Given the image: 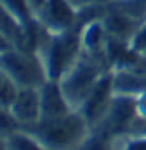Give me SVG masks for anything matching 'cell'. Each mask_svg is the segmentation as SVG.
<instances>
[{
	"mask_svg": "<svg viewBox=\"0 0 146 150\" xmlns=\"http://www.w3.org/2000/svg\"><path fill=\"white\" fill-rule=\"evenodd\" d=\"M113 91H115L113 72H104L102 78L98 80L92 91L89 93L87 100L83 102V106L80 108V113L85 117L91 128H96L104 120L111 102H113Z\"/></svg>",
	"mask_w": 146,
	"mask_h": 150,
	"instance_id": "5b68a950",
	"label": "cell"
},
{
	"mask_svg": "<svg viewBox=\"0 0 146 150\" xmlns=\"http://www.w3.org/2000/svg\"><path fill=\"white\" fill-rule=\"evenodd\" d=\"M76 9H87V8H96V6H106L113 0H68Z\"/></svg>",
	"mask_w": 146,
	"mask_h": 150,
	"instance_id": "e0dca14e",
	"label": "cell"
},
{
	"mask_svg": "<svg viewBox=\"0 0 146 150\" xmlns=\"http://www.w3.org/2000/svg\"><path fill=\"white\" fill-rule=\"evenodd\" d=\"M0 150H9L8 137H4V135H0Z\"/></svg>",
	"mask_w": 146,
	"mask_h": 150,
	"instance_id": "44dd1931",
	"label": "cell"
},
{
	"mask_svg": "<svg viewBox=\"0 0 146 150\" xmlns=\"http://www.w3.org/2000/svg\"><path fill=\"white\" fill-rule=\"evenodd\" d=\"M137 111L141 117L146 119V93L141 95V96H137Z\"/></svg>",
	"mask_w": 146,
	"mask_h": 150,
	"instance_id": "d6986e66",
	"label": "cell"
},
{
	"mask_svg": "<svg viewBox=\"0 0 146 150\" xmlns=\"http://www.w3.org/2000/svg\"><path fill=\"white\" fill-rule=\"evenodd\" d=\"M80 150H109L107 137H106V135H102V134L89 135V139L83 143V146H81Z\"/></svg>",
	"mask_w": 146,
	"mask_h": 150,
	"instance_id": "2e32d148",
	"label": "cell"
},
{
	"mask_svg": "<svg viewBox=\"0 0 146 150\" xmlns=\"http://www.w3.org/2000/svg\"><path fill=\"white\" fill-rule=\"evenodd\" d=\"M19 128H20V124H19V120L15 119V115L11 113V109L0 106V135L9 137Z\"/></svg>",
	"mask_w": 146,
	"mask_h": 150,
	"instance_id": "5bb4252c",
	"label": "cell"
},
{
	"mask_svg": "<svg viewBox=\"0 0 146 150\" xmlns=\"http://www.w3.org/2000/svg\"><path fill=\"white\" fill-rule=\"evenodd\" d=\"M139 115L137 111V96L118 95L113 96V102L107 109L106 117L98 126H104L102 135H116L131 124V120Z\"/></svg>",
	"mask_w": 146,
	"mask_h": 150,
	"instance_id": "52a82bcc",
	"label": "cell"
},
{
	"mask_svg": "<svg viewBox=\"0 0 146 150\" xmlns=\"http://www.w3.org/2000/svg\"><path fill=\"white\" fill-rule=\"evenodd\" d=\"M9 48H13V43H11L9 39L6 37L2 32H0V56H2L4 52H8Z\"/></svg>",
	"mask_w": 146,
	"mask_h": 150,
	"instance_id": "ac0fdd59",
	"label": "cell"
},
{
	"mask_svg": "<svg viewBox=\"0 0 146 150\" xmlns=\"http://www.w3.org/2000/svg\"><path fill=\"white\" fill-rule=\"evenodd\" d=\"M37 54L43 57L48 80H61L63 74L83 54V48H81V24L61 33H50L46 30Z\"/></svg>",
	"mask_w": 146,
	"mask_h": 150,
	"instance_id": "7a4b0ae2",
	"label": "cell"
},
{
	"mask_svg": "<svg viewBox=\"0 0 146 150\" xmlns=\"http://www.w3.org/2000/svg\"><path fill=\"white\" fill-rule=\"evenodd\" d=\"M11 113L19 120L20 128L30 126L41 119V93L39 87H19L13 102H11Z\"/></svg>",
	"mask_w": 146,
	"mask_h": 150,
	"instance_id": "9c48e42d",
	"label": "cell"
},
{
	"mask_svg": "<svg viewBox=\"0 0 146 150\" xmlns=\"http://www.w3.org/2000/svg\"><path fill=\"white\" fill-rule=\"evenodd\" d=\"M130 48L139 56H146V21L135 30L130 39Z\"/></svg>",
	"mask_w": 146,
	"mask_h": 150,
	"instance_id": "9a60e30c",
	"label": "cell"
},
{
	"mask_svg": "<svg viewBox=\"0 0 146 150\" xmlns=\"http://www.w3.org/2000/svg\"><path fill=\"white\" fill-rule=\"evenodd\" d=\"M0 4H2L20 24H28L30 21L35 19V11H33L30 0H0Z\"/></svg>",
	"mask_w": 146,
	"mask_h": 150,
	"instance_id": "7c38bea8",
	"label": "cell"
},
{
	"mask_svg": "<svg viewBox=\"0 0 146 150\" xmlns=\"http://www.w3.org/2000/svg\"><path fill=\"white\" fill-rule=\"evenodd\" d=\"M44 2L46 0H30V4H32V8H33V11H35V15L39 13V9L44 6Z\"/></svg>",
	"mask_w": 146,
	"mask_h": 150,
	"instance_id": "ffe728a7",
	"label": "cell"
},
{
	"mask_svg": "<svg viewBox=\"0 0 146 150\" xmlns=\"http://www.w3.org/2000/svg\"><path fill=\"white\" fill-rule=\"evenodd\" d=\"M35 17L50 33H61L80 24L78 9L68 0H46Z\"/></svg>",
	"mask_w": 146,
	"mask_h": 150,
	"instance_id": "8992f818",
	"label": "cell"
},
{
	"mask_svg": "<svg viewBox=\"0 0 146 150\" xmlns=\"http://www.w3.org/2000/svg\"><path fill=\"white\" fill-rule=\"evenodd\" d=\"M9 150H48L35 135H32L28 130L19 128L8 137Z\"/></svg>",
	"mask_w": 146,
	"mask_h": 150,
	"instance_id": "8fae6325",
	"label": "cell"
},
{
	"mask_svg": "<svg viewBox=\"0 0 146 150\" xmlns=\"http://www.w3.org/2000/svg\"><path fill=\"white\" fill-rule=\"evenodd\" d=\"M17 91H19L17 83L2 71V74H0V106L9 108L15 98V95H17Z\"/></svg>",
	"mask_w": 146,
	"mask_h": 150,
	"instance_id": "4fadbf2b",
	"label": "cell"
},
{
	"mask_svg": "<svg viewBox=\"0 0 146 150\" xmlns=\"http://www.w3.org/2000/svg\"><path fill=\"white\" fill-rule=\"evenodd\" d=\"M0 69L17 83V87H41L46 80V67L37 52L9 48L0 56Z\"/></svg>",
	"mask_w": 146,
	"mask_h": 150,
	"instance_id": "277c9868",
	"label": "cell"
},
{
	"mask_svg": "<svg viewBox=\"0 0 146 150\" xmlns=\"http://www.w3.org/2000/svg\"><path fill=\"white\" fill-rule=\"evenodd\" d=\"M106 45L107 32L102 19H92L81 24V48H83V52L100 59L102 54L106 57Z\"/></svg>",
	"mask_w": 146,
	"mask_h": 150,
	"instance_id": "30bf717a",
	"label": "cell"
},
{
	"mask_svg": "<svg viewBox=\"0 0 146 150\" xmlns=\"http://www.w3.org/2000/svg\"><path fill=\"white\" fill-rule=\"evenodd\" d=\"M102 74L104 69L100 65V59L89 54H81L78 61L61 76V89L74 111H80V108L83 106V102L87 100L96 82L102 78Z\"/></svg>",
	"mask_w": 146,
	"mask_h": 150,
	"instance_id": "3957f363",
	"label": "cell"
},
{
	"mask_svg": "<svg viewBox=\"0 0 146 150\" xmlns=\"http://www.w3.org/2000/svg\"><path fill=\"white\" fill-rule=\"evenodd\" d=\"M22 128L35 135L48 150H80L91 135V126L80 111L52 120H37Z\"/></svg>",
	"mask_w": 146,
	"mask_h": 150,
	"instance_id": "6da1fadb",
	"label": "cell"
},
{
	"mask_svg": "<svg viewBox=\"0 0 146 150\" xmlns=\"http://www.w3.org/2000/svg\"><path fill=\"white\" fill-rule=\"evenodd\" d=\"M39 93H41V119L39 120L59 119L74 111L67 100L65 93H63L59 80H46L39 87Z\"/></svg>",
	"mask_w": 146,
	"mask_h": 150,
	"instance_id": "ba28073f",
	"label": "cell"
}]
</instances>
